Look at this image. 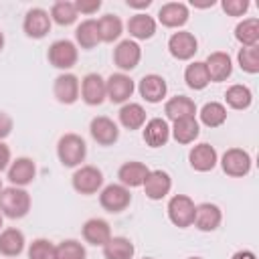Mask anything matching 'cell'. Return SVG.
Here are the masks:
<instances>
[{"mask_svg":"<svg viewBox=\"0 0 259 259\" xmlns=\"http://www.w3.org/2000/svg\"><path fill=\"white\" fill-rule=\"evenodd\" d=\"M57 158L65 168H79L87 158V144L79 134H63L57 142Z\"/></svg>","mask_w":259,"mask_h":259,"instance_id":"cell-1","label":"cell"},{"mask_svg":"<svg viewBox=\"0 0 259 259\" xmlns=\"http://www.w3.org/2000/svg\"><path fill=\"white\" fill-rule=\"evenodd\" d=\"M30 194L26 192V188L20 186H6L0 190V212L6 219H22L28 214L30 210Z\"/></svg>","mask_w":259,"mask_h":259,"instance_id":"cell-2","label":"cell"},{"mask_svg":"<svg viewBox=\"0 0 259 259\" xmlns=\"http://www.w3.org/2000/svg\"><path fill=\"white\" fill-rule=\"evenodd\" d=\"M47 59L55 69H61L63 73H69V69H73L77 65L79 59V49L73 40L69 38H59L55 42L49 45L47 51Z\"/></svg>","mask_w":259,"mask_h":259,"instance_id":"cell-3","label":"cell"},{"mask_svg":"<svg viewBox=\"0 0 259 259\" xmlns=\"http://www.w3.org/2000/svg\"><path fill=\"white\" fill-rule=\"evenodd\" d=\"M71 186L75 192H79L83 196L95 194L103 188V172L97 166L81 164L79 168H75V172L71 176Z\"/></svg>","mask_w":259,"mask_h":259,"instance_id":"cell-4","label":"cell"},{"mask_svg":"<svg viewBox=\"0 0 259 259\" xmlns=\"http://www.w3.org/2000/svg\"><path fill=\"white\" fill-rule=\"evenodd\" d=\"M168 219L174 227L178 229H188L194 223V214H196V204L190 196L186 194H174L168 200Z\"/></svg>","mask_w":259,"mask_h":259,"instance_id":"cell-5","label":"cell"},{"mask_svg":"<svg viewBox=\"0 0 259 259\" xmlns=\"http://www.w3.org/2000/svg\"><path fill=\"white\" fill-rule=\"evenodd\" d=\"M223 172L231 178H243L251 172V166H253V160H251V154L243 148H229L225 150V154L221 156L219 160Z\"/></svg>","mask_w":259,"mask_h":259,"instance_id":"cell-6","label":"cell"},{"mask_svg":"<svg viewBox=\"0 0 259 259\" xmlns=\"http://www.w3.org/2000/svg\"><path fill=\"white\" fill-rule=\"evenodd\" d=\"M99 204L103 210L117 214L123 212L130 204H132V192L130 188H125L123 184H107L99 190Z\"/></svg>","mask_w":259,"mask_h":259,"instance_id":"cell-7","label":"cell"},{"mask_svg":"<svg viewBox=\"0 0 259 259\" xmlns=\"http://www.w3.org/2000/svg\"><path fill=\"white\" fill-rule=\"evenodd\" d=\"M134 91H136V83L127 73L117 71L105 79V95L111 103H117V105L127 103L130 97L134 95Z\"/></svg>","mask_w":259,"mask_h":259,"instance_id":"cell-8","label":"cell"},{"mask_svg":"<svg viewBox=\"0 0 259 259\" xmlns=\"http://www.w3.org/2000/svg\"><path fill=\"white\" fill-rule=\"evenodd\" d=\"M142 61V47L132 40V38H123L115 45L113 49V65L119 69V73H130L134 71Z\"/></svg>","mask_w":259,"mask_h":259,"instance_id":"cell-9","label":"cell"},{"mask_svg":"<svg viewBox=\"0 0 259 259\" xmlns=\"http://www.w3.org/2000/svg\"><path fill=\"white\" fill-rule=\"evenodd\" d=\"M51 26H53V20H51V14L45 10V8H30L26 14H24V20H22V30L28 38H34V40H40L45 38L49 32H51Z\"/></svg>","mask_w":259,"mask_h":259,"instance_id":"cell-10","label":"cell"},{"mask_svg":"<svg viewBox=\"0 0 259 259\" xmlns=\"http://www.w3.org/2000/svg\"><path fill=\"white\" fill-rule=\"evenodd\" d=\"M198 51V40L190 30L172 32L168 38V53L176 61H190Z\"/></svg>","mask_w":259,"mask_h":259,"instance_id":"cell-11","label":"cell"},{"mask_svg":"<svg viewBox=\"0 0 259 259\" xmlns=\"http://www.w3.org/2000/svg\"><path fill=\"white\" fill-rule=\"evenodd\" d=\"M79 91H81V81L73 73H61L53 81V95L63 105H73L79 99Z\"/></svg>","mask_w":259,"mask_h":259,"instance_id":"cell-12","label":"cell"},{"mask_svg":"<svg viewBox=\"0 0 259 259\" xmlns=\"http://www.w3.org/2000/svg\"><path fill=\"white\" fill-rule=\"evenodd\" d=\"M6 176H8V182L10 186H28L34 178H36V164L32 158L28 156H20L16 160L10 162L8 170H6Z\"/></svg>","mask_w":259,"mask_h":259,"instance_id":"cell-13","label":"cell"},{"mask_svg":"<svg viewBox=\"0 0 259 259\" xmlns=\"http://www.w3.org/2000/svg\"><path fill=\"white\" fill-rule=\"evenodd\" d=\"M79 97L83 99L85 105H91V107L101 105L107 99V95H105V79L99 73H87L81 79Z\"/></svg>","mask_w":259,"mask_h":259,"instance_id":"cell-14","label":"cell"},{"mask_svg":"<svg viewBox=\"0 0 259 259\" xmlns=\"http://www.w3.org/2000/svg\"><path fill=\"white\" fill-rule=\"evenodd\" d=\"M89 134L99 146H113L119 140L117 123L107 115H97L89 121Z\"/></svg>","mask_w":259,"mask_h":259,"instance_id":"cell-15","label":"cell"},{"mask_svg":"<svg viewBox=\"0 0 259 259\" xmlns=\"http://www.w3.org/2000/svg\"><path fill=\"white\" fill-rule=\"evenodd\" d=\"M142 188L150 200H162L172 190V176L166 170H150Z\"/></svg>","mask_w":259,"mask_h":259,"instance_id":"cell-16","label":"cell"},{"mask_svg":"<svg viewBox=\"0 0 259 259\" xmlns=\"http://www.w3.org/2000/svg\"><path fill=\"white\" fill-rule=\"evenodd\" d=\"M188 164L196 172H210L219 164V154H217L214 146L202 142V144H196V146L190 148V152H188Z\"/></svg>","mask_w":259,"mask_h":259,"instance_id":"cell-17","label":"cell"},{"mask_svg":"<svg viewBox=\"0 0 259 259\" xmlns=\"http://www.w3.org/2000/svg\"><path fill=\"white\" fill-rule=\"evenodd\" d=\"M190 18V10L184 2H166L158 10V22L166 28H182Z\"/></svg>","mask_w":259,"mask_h":259,"instance_id":"cell-18","label":"cell"},{"mask_svg":"<svg viewBox=\"0 0 259 259\" xmlns=\"http://www.w3.org/2000/svg\"><path fill=\"white\" fill-rule=\"evenodd\" d=\"M138 93L148 103H160L168 93V83H166V79L162 75L148 73L138 81Z\"/></svg>","mask_w":259,"mask_h":259,"instance_id":"cell-19","label":"cell"},{"mask_svg":"<svg viewBox=\"0 0 259 259\" xmlns=\"http://www.w3.org/2000/svg\"><path fill=\"white\" fill-rule=\"evenodd\" d=\"M223 223V210L214 202H200L196 204V214H194V227L202 233H212L221 227Z\"/></svg>","mask_w":259,"mask_h":259,"instance_id":"cell-20","label":"cell"},{"mask_svg":"<svg viewBox=\"0 0 259 259\" xmlns=\"http://www.w3.org/2000/svg\"><path fill=\"white\" fill-rule=\"evenodd\" d=\"M204 65H206L210 83H223V81H227V79L231 77V73H233V61H231L229 53H225V51H214V53H210V55L206 57Z\"/></svg>","mask_w":259,"mask_h":259,"instance_id":"cell-21","label":"cell"},{"mask_svg":"<svg viewBox=\"0 0 259 259\" xmlns=\"http://www.w3.org/2000/svg\"><path fill=\"white\" fill-rule=\"evenodd\" d=\"M142 138L150 148H162L170 140V123L164 117H152L144 123Z\"/></svg>","mask_w":259,"mask_h":259,"instance_id":"cell-22","label":"cell"},{"mask_svg":"<svg viewBox=\"0 0 259 259\" xmlns=\"http://www.w3.org/2000/svg\"><path fill=\"white\" fill-rule=\"evenodd\" d=\"M81 235H83L85 243H89L93 247H103L111 239V227H109V223L105 219L93 217V219H89V221L83 223Z\"/></svg>","mask_w":259,"mask_h":259,"instance_id":"cell-23","label":"cell"},{"mask_svg":"<svg viewBox=\"0 0 259 259\" xmlns=\"http://www.w3.org/2000/svg\"><path fill=\"white\" fill-rule=\"evenodd\" d=\"M148 174H150V168L144 162H138V160H127L117 170L119 184H123L125 188H138V186H142Z\"/></svg>","mask_w":259,"mask_h":259,"instance_id":"cell-24","label":"cell"},{"mask_svg":"<svg viewBox=\"0 0 259 259\" xmlns=\"http://www.w3.org/2000/svg\"><path fill=\"white\" fill-rule=\"evenodd\" d=\"M125 28H127L132 40H136V42L138 40H148L156 34V20H154V16H150L146 12H138V14L130 16Z\"/></svg>","mask_w":259,"mask_h":259,"instance_id":"cell-25","label":"cell"},{"mask_svg":"<svg viewBox=\"0 0 259 259\" xmlns=\"http://www.w3.org/2000/svg\"><path fill=\"white\" fill-rule=\"evenodd\" d=\"M24 245H26V239H24V233L20 229L6 227L0 231V255L14 259L24 251Z\"/></svg>","mask_w":259,"mask_h":259,"instance_id":"cell-26","label":"cell"},{"mask_svg":"<svg viewBox=\"0 0 259 259\" xmlns=\"http://www.w3.org/2000/svg\"><path fill=\"white\" fill-rule=\"evenodd\" d=\"M164 113L170 121L184 119V117H196V103L186 95H174L164 103Z\"/></svg>","mask_w":259,"mask_h":259,"instance_id":"cell-27","label":"cell"},{"mask_svg":"<svg viewBox=\"0 0 259 259\" xmlns=\"http://www.w3.org/2000/svg\"><path fill=\"white\" fill-rule=\"evenodd\" d=\"M200 134V123L196 117H184V119H176L170 125V138H174V142L178 144H192Z\"/></svg>","mask_w":259,"mask_h":259,"instance_id":"cell-28","label":"cell"},{"mask_svg":"<svg viewBox=\"0 0 259 259\" xmlns=\"http://www.w3.org/2000/svg\"><path fill=\"white\" fill-rule=\"evenodd\" d=\"M101 42L99 38V28H97V20L95 18H85L77 24L75 28V45L85 49V51H91L95 49L97 45Z\"/></svg>","mask_w":259,"mask_h":259,"instance_id":"cell-29","label":"cell"},{"mask_svg":"<svg viewBox=\"0 0 259 259\" xmlns=\"http://www.w3.org/2000/svg\"><path fill=\"white\" fill-rule=\"evenodd\" d=\"M117 119H119V123H121L125 130H130V132L142 130L144 123L148 121V119H146V109H144L140 103H134V101H127V103H123V105L119 107Z\"/></svg>","mask_w":259,"mask_h":259,"instance_id":"cell-30","label":"cell"},{"mask_svg":"<svg viewBox=\"0 0 259 259\" xmlns=\"http://www.w3.org/2000/svg\"><path fill=\"white\" fill-rule=\"evenodd\" d=\"M101 249L105 259H132L136 253V247L127 237H111Z\"/></svg>","mask_w":259,"mask_h":259,"instance_id":"cell-31","label":"cell"},{"mask_svg":"<svg viewBox=\"0 0 259 259\" xmlns=\"http://www.w3.org/2000/svg\"><path fill=\"white\" fill-rule=\"evenodd\" d=\"M97 28H99L101 42H115L123 32V22L117 14H103L97 20Z\"/></svg>","mask_w":259,"mask_h":259,"instance_id":"cell-32","label":"cell"},{"mask_svg":"<svg viewBox=\"0 0 259 259\" xmlns=\"http://www.w3.org/2000/svg\"><path fill=\"white\" fill-rule=\"evenodd\" d=\"M225 101L231 109H237V111H243V109H249L251 103H253V93L247 85H241V83H235L231 85L227 91H225Z\"/></svg>","mask_w":259,"mask_h":259,"instance_id":"cell-33","label":"cell"},{"mask_svg":"<svg viewBox=\"0 0 259 259\" xmlns=\"http://www.w3.org/2000/svg\"><path fill=\"white\" fill-rule=\"evenodd\" d=\"M200 123L206 127H221L227 121V107L221 101H206L198 111Z\"/></svg>","mask_w":259,"mask_h":259,"instance_id":"cell-34","label":"cell"},{"mask_svg":"<svg viewBox=\"0 0 259 259\" xmlns=\"http://www.w3.org/2000/svg\"><path fill=\"white\" fill-rule=\"evenodd\" d=\"M235 38L241 42V47H257V42H259V20L255 16L243 18L235 26Z\"/></svg>","mask_w":259,"mask_h":259,"instance_id":"cell-35","label":"cell"},{"mask_svg":"<svg viewBox=\"0 0 259 259\" xmlns=\"http://www.w3.org/2000/svg\"><path fill=\"white\" fill-rule=\"evenodd\" d=\"M184 81H186V85H188L190 89L202 91V89L210 83L204 61H192L190 65H186V69H184Z\"/></svg>","mask_w":259,"mask_h":259,"instance_id":"cell-36","label":"cell"},{"mask_svg":"<svg viewBox=\"0 0 259 259\" xmlns=\"http://www.w3.org/2000/svg\"><path fill=\"white\" fill-rule=\"evenodd\" d=\"M49 14H51V20L57 22L59 26H71L79 18L77 8H75V2H69V0H57L51 6V12Z\"/></svg>","mask_w":259,"mask_h":259,"instance_id":"cell-37","label":"cell"},{"mask_svg":"<svg viewBox=\"0 0 259 259\" xmlns=\"http://www.w3.org/2000/svg\"><path fill=\"white\" fill-rule=\"evenodd\" d=\"M55 259H87V251L81 241L65 239L55 245Z\"/></svg>","mask_w":259,"mask_h":259,"instance_id":"cell-38","label":"cell"},{"mask_svg":"<svg viewBox=\"0 0 259 259\" xmlns=\"http://www.w3.org/2000/svg\"><path fill=\"white\" fill-rule=\"evenodd\" d=\"M237 63H239L241 71H245L249 75H257L259 73V49L257 47H241L237 53Z\"/></svg>","mask_w":259,"mask_h":259,"instance_id":"cell-39","label":"cell"},{"mask_svg":"<svg viewBox=\"0 0 259 259\" xmlns=\"http://www.w3.org/2000/svg\"><path fill=\"white\" fill-rule=\"evenodd\" d=\"M28 259H55V243L49 239H34L26 249Z\"/></svg>","mask_w":259,"mask_h":259,"instance_id":"cell-40","label":"cell"},{"mask_svg":"<svg viewBox=\"0 0 259 259\" xmlns=\"http://www.w3.org/2000/svg\"><path fill=\"white\" fill-rule=\"evenodd\" d=\"M221 8L229 16H243L249 10V0H223Z\"/></svg>","mask_w":259,"mask_h":259,"instance_id":"cell-41","label":"cell"},{"mask_svg":"<svg viewBox=\"0 0 259 259\" xmlns=\"http://www.w3.org/2000/svg\"><path fill=\"white\" fill-rule=\"evenodd\" d=\"M14 130V119L6 113V111H0V142H4Z\"/></svg>","mask_w":259,"mask_h":259,"instance_id":"cell-42","label":"cell"},{"mask_svg":"<svg viewBox=\"0 0 259 259\" xmlns=\"http://www.w3.org/2000/svg\"><path fill=\"white\" fill-rule=\"evenodd\" d=\"M75 8H77V14H87V16H91V14H95V12L101 8V0H93V2H83V0H79V2H75Z\"/></svg>","mask_w":259,"mask_h":259,"instance_id":"cell-43","label":"cell"},{"mask_svg":"<svg viewBox=\"0 0 259 259\" xmlns=\"http://www.w3.org/2000/svg\"><path fill=\"white\" fill-rule=\"evenodd\" d=\"M10 162H12V152H10V148H8L4 142H0V172L8 170Z\"/></svg>","mask_w":259,"mask_h":259,"instance_id":"cell-44","label":"cell"},{"mask_svg":"<svg viewBox=\"0 0 259 259\" xmlns=\"http://www.w3.org/2000/svg\"><path fill=\"white\" fill-rule=\"evenodd\" d=\"M231 259H257V257H255L253 251H249V249H241V251H237Z\"/></svg>","mask_w":259,"mask_h":259,"instance_id":"cell-45","label":"cell"},{"mask_svg":"<svg viewBox=\"0 0 259 259\" xmlns=\"http://www.w3.org/2000/svg\"><path fill=\"white\" fill-rule=\"evenodd\" d=\"M150 4H152V0H142V2H132V0H127V6H130V8H138V10L148 8Z\"/></svg>","mask_w":259,"mask_h":259,"instance_id":"cell-46","label":"cell"},{"mask_svg":"<svg viewBox=\"0 0 259 259\" xmlns=\"http://www.w3.org/2000/svg\"><path fill=\"white\" fill-rule=\"evenodd\" d=\"M4 42H6V38H4V32L0 30V53H2V49H4Z\"/></svg>","mask_w":259,"mask_h":259,"instance_id":"cell-47","label":"cell"},{"mask_svg":"<svg viewBox=\"0 0 259 259\" xmlns=\"http://www.w3.org/2000/svg\"><path fill=\"white\" fill-rule=\"evenodd\" d=\"M2 227H4V217H2V212H0V231H2Z\"/></svg>","mask_w":259,"mask_h":259,"instance_id":"cell-48","label":"cell"},{"mask_svg":"<svg viewBox=\"0 0 259 259\" xmlns=\"http://www.w3.org/2000/svg\"><path fill=\"white\" fill-rule=\"evenodd\" d=\"M186 259H202V257H186Z\"/></svg>","mask_w":259,"mask_h":259,"instance_id":"cell-49","label":"cell"},{"mask_svg":"<svg viewBox=\"0 0 259 259\" xmlns=\"http://www.w3.org/2000/svg\"><path fill=\"white\" fill-rule=\"evenodd\" d=\"M2 188H4V186H2V178H0V190H2Z\"/></svg>","mask_w":259,"mask_h":259,"instance_id":"cell-50","label":"cell"},{"mask_svg":"<svg viewBox=\"0 0 259 259\" xmlns=\"http://www.w3.org/2000/svg\"><path fill=\"white\" fill-rule=\"evenodd\" d=\"M142 259H154V257H142Z\"/></svg>","mask_w":259,"mask_h":259,"instance_id":"cell-51","label":"cell"}]
</instances>
